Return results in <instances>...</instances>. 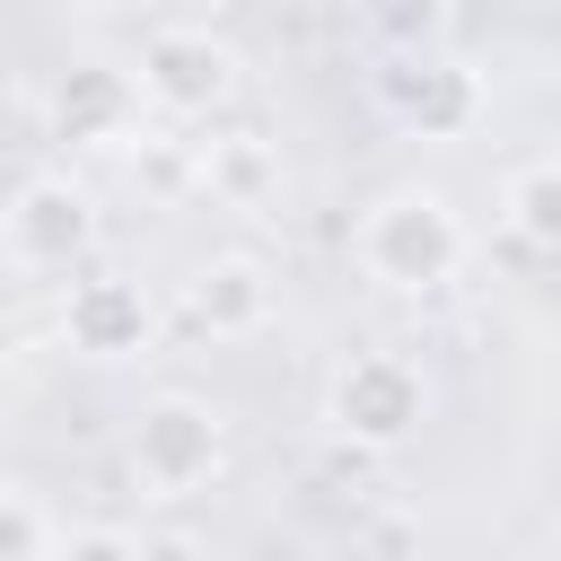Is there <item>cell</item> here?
<instances>
[{
	"instance_id": "1",
	"label": "cell",
	"mask_w": 561,
	"mask_h": 561,
	"mask_svg": "<svg viewBox=\"0 0 561 561\" xmlns=\"http://www.w3.org/2000/svg\"><path fill=\"white\" fill-rule=\"evenodd\" d=\"M351 245H359V272H368L377 289H403V298L447 289V280L465 272V254H473L465 210H456L438 184H403V193L368 202V219H359Z\"/></svg>"
},
{
	"instance_id": "2",
	"label": "cell",
	"mask_w": 561,
	"mask_h": 561,
	"mask_svg": "<svg viewBox=\"0 0 561 561\" xmlns=\"http://www.w3.org/2000/svg\"><path fill=\"white\" fill-rule=\"evenodd\" d=\"M219 456H228V430H219V412H210L202 394H158V403H140V421H131V491H140V500H184V491H202V482L219 473Z\"/></svg>"
},
{
	"instance_id": "3",
	"label": "cell",
	"mask_w": 561,
	"mask_h": 561,
	"mask_svg": "<svg viewBox=\"0 0 561 561\" xmlns=\"http://www.w3.org/2000/svg\"><path fill=\"white\" fill-rule=\"evenodd\" d=\"M324 421L351 438V447H403L421 421H430V386L403 351H359L333 368V394H324Z\"/></svg>"
},
{
	"instance_id": "4",
	"label": "cell",
	"mask_w": 561,
	"mask_h": 561,
	"mask_svg": "<svg viewBox=\"0 0 561 561\" xmlns=\"http://www.w3.org/2000/svg\"><path fill=\"white\" fill-rule=\"evenodd\" d=\"M96 245V202L70 175H26L0 202V263L9 272H70Z\"/></svg>"
},
{
	"instance_id": "5",
	"label": "cell",
	"mask_w": 561,
	"mask_h": 561,
	"mask_svg": "<svg viewBox=\"0 0 561 561\" xmlns=\"http://www.w3.org/2000/svg\"><path fill=\"white\" fill-rule=\"evenodd\" d=\"M228 96H237V53L210 26H158L140 44V105H158L175 123H202Z\"/></svg>"
},
{
	"instance_id": "6",
	"label": "cell",
	"mask_w": 561,
	"mask_h": 561,
	"mask_svg": "<svg viewBox=\"0 0 561 561\" xmlns=\"http://www.w3.org/2000/svg\"><path fill=\"white\" fill-rule=\"evenodd\" d=\"M386 114H394L403 131H421V140H456V131H473V114H482V79H473L465 61H447V53H394V70H386Z\"/></svg>"
},
{
	"instance_id": "7",
	"label": "cell",
	"mask_w": 561,
	"mask_h": 561,
	"mask_svg": "<svg viewBox=\"0 0 561 561\" xmlns=\"http://www.w3.org/2000/svg\"><path fill=\"white\" fill-rule=\"evenodd\" d=\"M44 123L53 140H79V149H123L131 123H140V79L114 70V61H70L44 96Z\"/></svg>"
},
{
	"instance_id": "8",
	"label": "cell",
	"mask_w": 561,
	"mask_h": 561,
	"mask_svg": "<svg viewBox=\"0 0 561 561\" xmlns=\"http://www.w3.org/2000/svg\"><path fill=\"white\" fill-rule=\"evenodd\" d=\"M149 324L158 316H149V289L131 272H88L61 298V342L79 359H131V351H149Z\"/></svg>"
},
{
	"instance_id": "9",
	"label": "cell",
	"mask_w": 561,
	"mask_h": 561,
	"mask_svg": "<svg viewBox=\"0 0 561 561\" xmlns=\"http://www.w3.org/2000/svg\"><path fill=\"white\" fill-rule=\"evenodd\" d=\"M272 307H280V289H272V263H263V254H210V263L193 272V324L219 333V342L263 333Z\"/></svg>"
},
{
	"instance_id": "10",
	"label": "cell",
	"mask_w": 561,
	"mask_h": 561,
	"mask_svg": "<svg viewBox=\"0 0 561 561\" xmlns=\"http://www.w3.org/2000/svg\"><path fill=\"white\" fill-rule=\"evenodd\" d=\"M193 175H202L219 202H237V210H245V202H263V193L280 184V167H272V149H263L254 131H228V140H210V149L193 158Z\"/></svg>"
},
{
	"instance_id": "11",
	"label": "cell",
	"mask_w": 561,
	"mask_h": 561,
	"mask_svg": "<svg viewBox=\"0 0 561 561\" xmlns=\"http://www.w3.org/2000/svg\"><path fill=\"white\" fill-rule=\"evenodd\" d=\"M500 210L526 245H561V158H535L500 184Z\"/></svg>"
},
{
	"instance_id": "12",
	"label": "cell",
	"mask_w": 561,
	"mask_h": 561,
	"mask_svg": "<svg viewBox=\"0 0 561 561\" xmlns=\"http://www.w3.org/2000/svg\"><path fill=\"white\" fill-rule=\"evenodd\" d=\"M368 18H377V35L394 53H430L447 35V0H368Z\"/></svg>"
},
{
	"instance_id": "13",
	"label": "cell",
	"mask_w": 561,
	"mask_h": 561,
	"mask_svg": "<svg viewBox=\"0 0 561 561\" xmlns=\"http://www.w3.org/2000/svg\"><path fill=\"white\" fill-rule=\"evenodd\" d=\"M53 552V526L26 491H0V561H44Z\"/></svg>"
},
{
	"instance_id": "14",
	"label": "cell",
	"mask_w": 561,
	"mask_h": 561,
	"mask_svg": "<svg viewBox=\"0 0 561 561\" xmlns=\"http://www.w3.org/2000/svg\"><path fill=\"white\" fill-rule=\"evenodd\" d=\"M44 561H140V535H123V526H79V535H53Z\"/></svg>"
},
{
	"instance_id": "15",
	"label": "cell",
	"mask_w": 561,
	"mask_h": 561,
	"mask_svg": "<svg viewBox=\"0 0 561 561\" xmlns=\"http://www.w3.org/2000/svg\"><path fill=\"white\" fill-rule=\"evenodd\" d=\"M140 561H210V552H202V535H184V526H158V535H140Z\"/></svg>"
},
{
	"instance_id": "16",
	"label": "cell",
	"mask_w": 561,
	"mask_h": 561,
	"mask_svg": "<svg viewBox=\"0 0 561 561\" xmlns=\"http://www.w3.org/2000/svg\"><path fill=\"white\" fill-rule=\"evenodd\" d=\"M543 561H561V526H552V535H543Z\"/></svg>"
}]
</instances>
